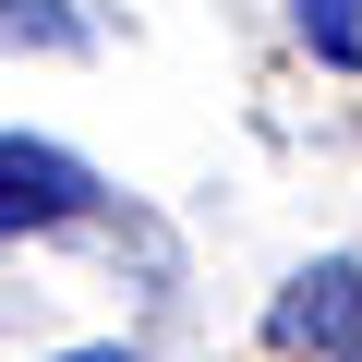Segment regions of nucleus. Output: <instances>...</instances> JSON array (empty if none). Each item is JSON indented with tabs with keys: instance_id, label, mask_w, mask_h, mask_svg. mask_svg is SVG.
Segmentation results:
<instances>
[{
	"instance_id": "1",
	"label": "nucleus",
	"mask_w": 362,
	"mask_h": 362,
	"mask_svg": "<svg viewBox=\"0 0 362 362\" xmlns=\"http://www.w3.org/2000/svg\"><path fill=\"white\" fill-rule=\"evenodd\" d=\"M97 218V169L73 145H37V133H0V242H25V230H73Z\"/></svg>"
},
{
	"instance_id": "2",
	"label": "nucleus",
	"mask_w": 362,
	"mask_h": 362,
	"mask_svg": "<svg viewBox=\"0 0 362 362\" xmlns=\"http://www.w3.org/2000/svg\"><path fill=\"white\" fill-rule=\"evenodd\" d=\"M278 350H362V266H302L266 314Z\"/></svg>"
},
{
	"instance_id": "3",
	"label": "nucleus",
	"mask_w": 362,
	"mask_h": 362,
	"mask_svg": "<svg viewBox=\"0 0 362 362\" xmlns=\"http://www.w3.org/2000/svg\"><path fill=\"white\" fill-rule=\"evenodd\" d=\"M0 37H25V49H85V13H73V0H0Z\"/></svg>"
},
{
	"instance_id": "4",
	"label": "nucleus",
	"mask_w": 362,
	"mask_h": 362,
	"mask_svg": "<svg viewBox=\"0 0 362 362\" xmlns=\"http://www.w3.org/2000/svg\"><path fill=\"white\" fill-rule=\"evenodd\" d=\"M302 37L326 61H362V0H302Z\"/></svg>"
},
{
	"instance_id": "5",
	"label": "nucleus",
	"mask_w": 362,
	"mask_h": 362,
	"mask_svg": "<svg viewBox=\"0 0 362 362\" xmlns=\"http://www.w3.org/2000/svg\"><path fill=\"white\" fill-rule=\"evenodd\" d=\"M61 362H133V350H61Z\"/></svg>"
}]
</instances>
